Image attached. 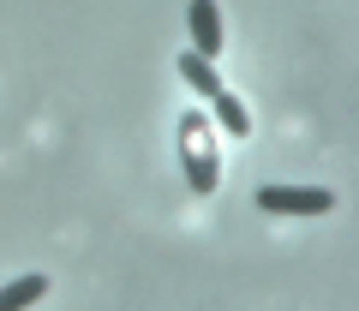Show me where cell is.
<instances>
[{"label":"cell","mask_w":359,"mask_h":311,"mask_svg":"<svg viewBox=\"0 0 359 311\" xmlns=\"http://www.w3.org/2000/svg\"><path fill=\"white\" fill-rule=\"evenodd\" d=\"M48 293V275H18V282L0 287V311H18V305H36Z\"/></svg>","instance_id":"6"},{"label":"cell","mask_w":359,"mask_h":311,"mask_svg":"<svg viewBox=\"0 0 359 311\" xmlns=\"http://www.w3.org/2000/svg\"><path fill=\"white\" fill-rule=\"evenodd\" d=\"M180 78H186V84H192L198 96H204V102L222 90V78H216V60H204L198 48H186V54H180Z\"/></svg>","instance_id":"4"},{"label":"cell","mask_w":359,"mask_h":311,"mask_svg":"<svg viewBox=\"0 0 359 311\" xmlns=\"http://www.w3.org/2000/svg\"><path fill=\"white\" fill-rule=\"evenodd\" d=\"M180 174H186V186H192L198 198L216 192L222 180V162H216V126H210L204 114H180Z\"/></svg>","instance_id":"1"},{"label":"cell","mask_w":359,"mask_h":311,"mask_svg":"<svg viewBox=\"0 0 359 311\" xmlns=\"http://www.w3.org/2000/svg\"><path fill=\"white\" fill-rule=\"evenodd\" d=\"M257 209H269V216H330L335 192L330 186H264Z\"/></svg>","instance_id":"2"},{"label":"cell","mask_w":359,"mask_h":311,"mask_svg":"<svg viewBox=\"0 0 359 311\" xmlns=\"http://www.w3.org/2000/svg\"><path fill=\"white\" fill-rule=\"evenodd\" d=\"M210 108H216V120L228 126V138H252V114H245V102H240V96L216 90V96H210Z\"/></svg>","instance_id":"5"},{"label":"cell","mask_w":359,"mask_h":311,"mask_svg":"<svg viewBox=\"0 0 359 311\" xmlns=\"http://www.w3.org/2000/svg\"><path fill=\"white\" fill-rule=\"evenodd\" d=\"M186 25H192V48L204 54V60H222V48H228V30H222L216 0H192V6H186Z\"/></svg>","instance_id":"3"}]
</instances>
